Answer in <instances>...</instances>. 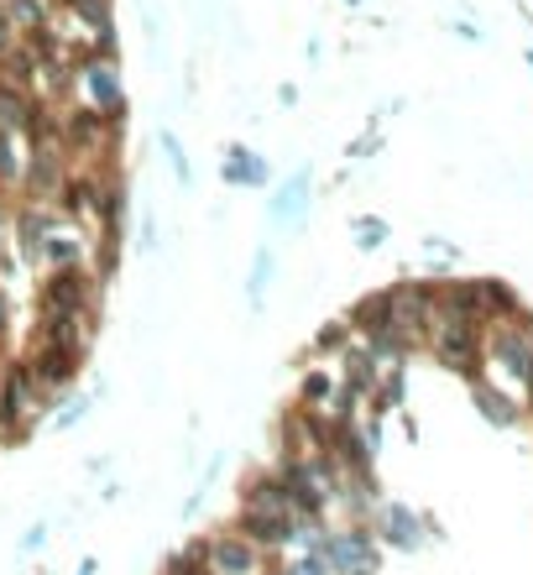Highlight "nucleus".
I'll list each match as a JSON object with an SVG mask.
<instances>
[{
    "instance_id": "nucleus-21",
    "label": "nucleus",
    "mask_w": 533,
    "mask_h": 575,
    "mask_svg": "<svg viewBox=\"0 0 533 575\" xmlns=\"http://www.w3.org/2000/svg\"><path fill=\"white\" fill-rule=\"evenodd\" d=\"M163 575H210V565H204V550H199V539L189 544V550L168 554V565H163Z\"/></svg>"
},
{
    "instance_id": "nucleus-1",
    "label": "nucleus",
    "mask_w": 533,
    "mask_h": 575,
    "mask_svg": "<svg viewBox=\"0 0 533 575\" xmlns=\"http://www.w3.org/2000/svg\"><path fill=\"white\" fill-rule=\"evenodd\" d=\"M105 309V283L90 267H48L32 283V314L37 319H90L99 325Z\"/></svg>"
},
{
    "instance_id": "nucleus-24",
    "label": "nucleus",
    "mask_w": 533,
    "mask_h": 575,
    "mask_svg": "<svg viewBox=\"0 0 533 575\" xmlns=\"http://www.w3.org/2000/svg\"><path fill=\"white\" fill-rule=\"evenodd\" d=\"M11 325H16V309H11V293L0 288V345H5V351H16V345H11Z\"/></svg>"
},
{
    "instance_id": "nucleus-23",
    "label": "nucleus",
    "mask_w": 533,
    "mask_h": 575,
    "mask_svg": "<svg viewBox=\"0 0 533 575\" xmlns=\"http://www.w3.org/2000/svg\"><path fill=\"white\" fill-rule=\"evenodd\" d=\"M277 575H330V571H324V560H319L315 550H298L293 560H283V565H277Z\"/></svg>"
},
{
    "instance_id": "nucleus-20",
    "label": "nucleus",
    "mask_w": 533,
    "mask_h": 575,
    "mask_svg": "<svg viewBox=\"0 0 533 575\" xmlns=\"http://www.w3.org/2000/svg\"><path fill=\"white\" fill-rule=\"evenodd\" d=\"M99 392H90V398H63V403L52 408L48 419H52V430H73L79 419H90V408H95Z\"/></svg>"
},
{
    "instance_id": "nucleus-14",
    "label": "nucleus",
    "mask_w": 533,
    "mask_h": 575,
    "mask_svg": "<svg viewBox=\"0 0 533 575\" xmlns=\"http://www.w3.org/2000/svg\"><path fill=\"white\" fill-rule=\"evenodd\" d=\"M5 5V16H11V26H16V37H37V32H48L52 26V0H0Z\"/></svg>"
},
{
    "instance_id": "nucleus-2",
    "label": "nucleus",
    "mask_w": 533,
    "mask_h": 575,
    "mask_svg": "<svg viewBox=\"0 0 533 575\" xmlns=\"http://www.w3.org/2000/svg\"><path fill=\"white\" fill-rule=\"evenodd\" d=\"M309 550L324 560V571L330 575H377L382 571V544H377V533L371 524H324L309 539Z\"/></svg>"
},
{
    "instance_id": "nucleus-30",
    "label": "nucleus",
    "mask_w": 533,
    "mask_h": 575,
    "mask_svg": "<svg viewBox=\"0 0 533 575\" xmlns=\"http://www.w3.org/2000/svg\"><path fill=\"white\" fill-rule=\"evenodd\" d=\"M345 5H351V11H356V5H362V0H345Z\"/></svg>"
},
{
    "instance_id": "nucleus-22",
    "label": "nucleus",
    "mask_w": 533,
    "mask_h": 575,
    "mask_svg": "<svg viewBox=\"0 0 533 575\" xmlns=\"http://www.w3.org/2000/svg\"><path fill=\"white\" fill-rule=\"evenodd\" d=\"M0 278H16V251H11V199H0Z\"/></svg>"
},
{
    "instance_id": "nucleus-26",
    "label": "nucleus",
    "mask_w": 533,
    "mask_h": 575,
    "mask_svg": "<svg viewBox=\"0 0 533 575\" xmlns=\"http://www.w3.org/2000/svg\"><path fill=\"white\" fill-rule=\"evenodd\" d=\"M43 544H48V524H32L22 533V554H32V550H43Z\"/></svg>"
},
{
    "instance_id": "nucleus-6",
    "label": "nucleus",
    "mask_w": 533,
    "mask_h": 575,
    "mask_svg": "<svg viewBox=\"0 0 533 575\" xmlns=\"http://www.w3.org/2000/svg\"><path fill=\"white\" fill-rule=\"evenodd\" d=\"M79 99L110 120H126L131 99H126V73L121 63H84L79 69Z\"/></svg>"
},
{
    "instance_id": "nucleus-12",
    "label": "nucleus",
    "mask_w": 533,
    "mask_h": 575,
    "mask_svg": "<svg viewBox=\"0 0 533 575\" xmlns=\"http://www.w3.org/2000/svg\"><path fill=\"white\" fill-rule=\"evenodd\" d=\"M335 392H340L335 361H315V366L304 372V383H298V398H293V403L309 408V413H330V408H335Z\"/></svg>"
},
{
    "instance_id": "nucleus-27",
    "label": "nucleus",
    "mask_w": 533,
    "mask_h": 575,
    "mask_svg": "<svg viewBox=\"0 0 533 575\" xmlns=\"http://www.w3.org/2000/svg\"><path fill=\"white\" fill-rule=\"evenodd\" d=\"M16 48V26H11V16H5V5H0V52Z\"/></svg>"
},
{
    "instance_id": "nucleus-10",
    "label": "nucleus",
    "mask_w": 533,
    "mask_h": 575,
    "mask_svg": "<svg viewBox=\"0 0 533 575\" xmlns=\"http://www.w3.org/2000/svg\"><path fill=\"white\" fill-rule=\"evenodd\" d=\"M220 184H225V189L262 193V189H272V163H266L257 146L225 142V157H220Z\"/></svg>"
},
{
    "instance_id": "nucleus-15",
    "label": "nucleus",
    "mask_w": 533,
    "mask_h": 575,
    "mask_svg": "<svg viewBox=\"0 0 533 575\" xmlns=\"http://www.w3.org/2000/svg\"><path fill=\"white\" fill-rule=\"evenodd\" d=\"M272 278H277V251L272 246H257V257H251V272H246V304L262 314V304H266V288H272Z\"/></svg>"
},
{
    "instance_id": "nucleus-11",
    "label": "nucleus",
    "mask_w": 533,
    "mask_h": 575,
    "mask_svg": "<svg viewBox=\"0 0 533 575\" xmlns=\"http://www.w3.org/2000/svg\"><path fill=\"white\" fill-rule=\"evenodd\" d=\"M309 199H315V168L304 163V168H293V178L283 184V189L266 199V215L272 220H288L293 231L309 220Z\"/></svg>"
},
{
    "instance_id": "nucleus-9",
    "label": "nucleus",
    "mask_w": 533,
    "mask_h": 575,
    "mask_svg": "<svg viewBox=\"0 0 533 575\" xmlns=\"http://www.w3.org/2000/svg\"><path fill=\"white\" fill-rule=\"evenodd\" d=\"M366 524H371V533H377V544H392V550H403V554L418 550V544H424V528H429L413 507H403V503H377Z\"/></svg>"
},
{
    "instance_id": "nucleus-17",
    "label": "nucleus",
    "mask_w": 533,
    "mask_h": 575,
    "mask_svg": "<svg viewBox=\"0 0 533 575\" xmlns=\"http://www.w3.org/2000/svg\"><path fill=\"white\" fill-rule=\"evenodd\" d=\"M356 340V330H351V319L340 314V319H330V325H319V336H315V345H309V356L315 361H335L345 345Z\"/></svg>"
},
{
    "instance_id": "nucleus-5",
    "label": "nucleus",
    "mask_w": 533,
    "mask_h": 575,
    "mask_svg": "<svg viewBox=\"0 0 533 575\" xmlns=\"http://www.w3.org/2000/svg\"><path fill=\"white\" fill-rule=\"evenodd\" d=\"M73 168V157L63 152L58 137H43V142H26V168H22V189L16 199H32V204H52V193L63 184V173Z\"/></svg>"
},
{
    "instance_id": "nucleus-28",
    "label": "nucleus",
    "mask_w": 533,
    "mask_h": 575,
    "mask_svg": "<svg viewBox=\"0 0 533 575\" xmlns=\"http://www.w3.org/2000/svg\"><path fill=\"white\" fill-rule=\"evenodd\" d=\"M277 99H283V105L293 110V105H298V84H283V90H277Z\"/></svg>"
},
{
    "instance_id": "nucleus-32",
    "label": "nucleus",
    "mask_w": 533,
    "mask_h": 575,
    "mask_svg": "<svg viewBox=\"0 0 533 575\" xmlns=\"http://www.w3.org/2000/svg\"><path fill=\"white\" fill-rule=\"evenodd\" d=\"M0 199H5V193H0Z\"/></svg>"
},
{
    "instance_id": "nucleus-16",
    "label": "nucleus",
    "mask_w": 533,
    "mask_h": 575,
    "mask_svg": "<svg viewBox=\"0 0 533 575\" xmlns=\"http://www.w3.org/2000/svg\"><path fill=\"white\" fill-rule=\"evenodd\" d=\"M471 398H476V408H482L491 424H518V413H523V408L512 403L508 392H497L491 383H471Z\"/></svg>"
},
{
    "instance_id": "nucleus-31",
    "label": "nucleus",
    "mask_w": 533,
    "mask_h": 575,
    "mask_svg": "<svg viewBox=\"0 0 533 575\" xmlns=\"http://www.w3.org/2000/svg\"><path fill=\"white\" fill-rule=\"evenodd\" d=\"M262 575H277V571H262Z\"/></svg>"
},
{
    "instance_id": "nucleus-8",
    "label": "nucleus",
    "mask_w": 533,
    "mask_h": 575,
    "mask_svg": "<svg viewBox=\"0 0 533 575\" xmlns=\"http://www.w3.org/2000/svg\"><path fill=\"white\" fill-rule=\"evenodd\" d=\"M32 267H37V272H48V267H90V231L58 215V225H52L48 236L37 240Z\"/></svg>"
},
{
    "instance_id": "nucleus-29",
    "label": "nucleus",
    "mask_w": 533,
    "mask_h": 575,
    "mask_svg": "<svg viewBox=\"0 0 533 575\" xmlns=\"http://www.w3.org/2000/svg\"><path fill=\"white\" fill-rule=\"evenodd\" d=\"M99 571V560H84V565H79V575H95Z\"/></svg>"
},
{
    "instance_id": "nucleus-18",
    "label": "nucleus",
    "mask_w": 533,
    "mask_h": 575,
    "mask_svg": "<svg viewBox=\"0 0 533 575\" xmlns=\"http://www.w3.org/2000/svg\"><path fill=\"white\" fill-rule=\"evenodd\" d=\"M157 146H163V157H168L173 178H178V189H189L194 184V168H189V152H183V142L173 137V131H157Z\"/></svg>"
},
{
    "instance_id": "nucleus-4",
    "label": "nucleus",
    "mask_w": 533,
    "mask_h": 575,
    "mask_svg": "<svg viewBox=\"0 0 533 575\" xmlns=\"http://www.w3.org/2000/svg\"><path fill=\"white\" fill-rule=\"evenodd\" d=\"M199 550H204L210 575H262V571H277V565H283L277 554H266V550H257L251 539H241L230 524L215 528V533H204Z\"/></svg>"
},
{
    "instance_id": "nucleus-13",
    "label": "nucleus",
    "mask_w": 533,
    "mask_h": 575,
    "mask_svg": "<svg viewBox=\"0 0 533 575\" xmlns=\"http://www.w3.org/2000/svg\"><path fill=\"white\" fill-rule=\"evenodd\" d=\"M22 168H26L22 131H5V126H0V193H5V199H16V189H22Z\"/></svg>"
},
{
    "instance_id": "nucleus-25",
    "label": "nucleus",
    "mask_w": 533,
    "mask_h": 575,
    "mask_svg": "<svg viewBox=\"0 0 533 575\" xmlns=\"http://www.w3.org/2000/svg\"><path fill=\"white\" fill-rule=\"evenodd\" d=\"M377 152H382V137H377V131H362L356 142L345 146V157H377Z\"/></svg>"
},
{
    "instance_id": "nucleus-7",
    "label": "nucleus",
    "mask_w": 533,
    "mask_h": 575,
    "mask_svg": "<svg viewBox=\"0 0 533 575\" xmlns=\"http://www.w3.org/2000/svg\"><path fill=\"white\" fill-rule=\"evenodd\" d=\"M272 471H277V481H283V492H288L298 524H330V497H324V492H319V481L304 471V460H298V456H277V460H272Z\"/></svg>"
},
{
    "instance_id": "nucleus-3",
    "label": "nucleus",
    "mask_w": 533,
    "mask_h": 575,
    "mask_svg": "<svg viewBox=\"0 0 533 575\" xmlns=\"http://www.w3.org/2000/svg\"><path fill=\"white\" fill-rule=\"evenodd\" d=\"M424 351H435L439 366L461 372L465 383L482 377V325H476V319L435 314V325H429V336H424Z\"/></svg>"
},
{
    "instance_id": "nucleus-19",
    "label": "nucleus",
    "mask_w": 533,
    "mask_h": 575,
    "mask_svg": "<svg viewBox=\"0 0 533 575\" xmlns=\"http://www.w3.org/2000/svg\"><path fill=\"white\" fill-rule=\"evenodd\" d=\"M351 240H356V251H377L382 240H388V220L382 215H362L351 225Z\"/></svg>"
}]
</instances>
